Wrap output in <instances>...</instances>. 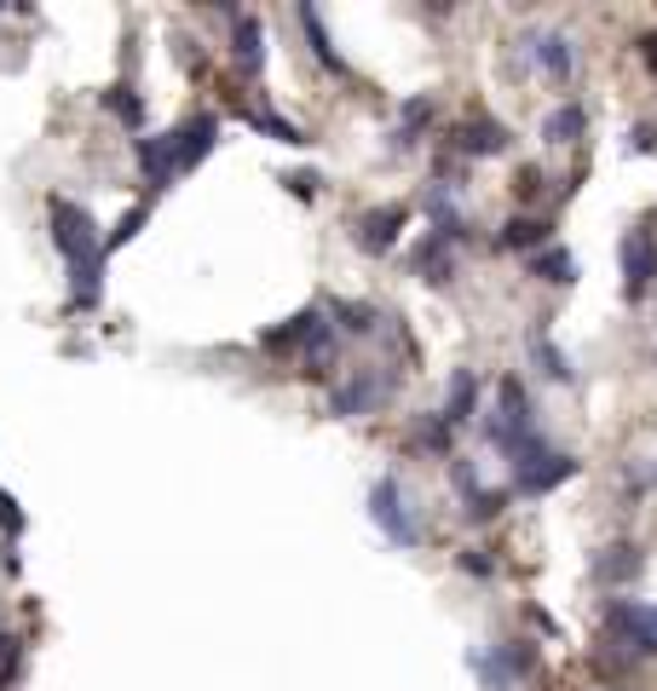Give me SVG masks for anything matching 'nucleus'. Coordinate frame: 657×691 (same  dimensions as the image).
I'll return each instance as SVG.
<instances>
[{"label": "nucleus", "instance_id": "f257e3e1", "mask_svg": "<svg viewBox=\"0 0 657 691\" xmlns=\"http://www.w3.org/2000/svg\"><path fill=\"white\" fill-rule=\"evenodd\" d=\"M46 214H53V242L69 260V305L75 312H93V305L105 300V237H98V225L82 202L53 196Z\"/></svg>", "mask_w": 657, "mask_h": 691}, {"label": "nucleus", "instance_id": "f03ea898", "mask_svg": "<svg viewBox=\"0 0 657 691\" xmlns=\"http://www.w3.org/2000/svg\"><path fill=\"white\" fill-rule=\"evenodd\" d=\"M467 669L478 674L485 691H514L519 680L537 674V646L530 639H496V646L467 651Z\"/></svg>", "mask_w": 657, "mask_h": 691}, {"label": "nucleus", "instance_id": "7ed1b4c3", "mask_svg": "<svg viewBox=\"0 0 657 691\" xmlns=\"http://www.w3.org/2000/svg\"><path fill=\"white\" fill-rule=\"evenodd\" d=\"M600 623H605V634H612L617 657H657V605L605 600L600 605Z\"/></svg>", "mask_w": 657, "mask_h": 691}, {"label": "nucleus", "instance_id": "20e7f679", "mask_svg": "<svg viewBox=\"0 0 657 691\" xmlns=\"http://www.w3.org/2000/svg\"><path fill=\"white\" fill-rule=\"evenodd\" d=\"M369 519L381 525V536H387V542H398V548H416V542H421V519H416L410 496H403L398 473L375 478V490H369Z\"/></svg>", "mask_w": 657, "mask_h": 691}, {"label": "nucleus", "instance_id": "39448f33", "mask_svg": "<svg viewBox=\"0 0 657 691\" xmlns=\"http://www.w3.org/2000/svg\"><path fill=\"white\" fill-rule=\"evenodd\" d=\"M392 398V375H381V364H369V369H352L335 392H328V415H341V421H358L369 415V409H381Z\"/></svg>", "mask_w": 657, "mask_h": 691}, {"label": "nucleus", "instance_id": "423d86ee", "mask_svg": "<svg viewBox=\"0 0 657 691\" xmlns=\"http://www.w3.org/2000/svg\"><path fill=\"white\" fill-rule=\"evenodd\" d=\"M519 58L537 64L548 82H571V75H577V46H571L560 30H530V35H519Z\"/></svg>", "mask_w": 657, "mask_h": 691}, {"label": "nucleus", "instance_id": "0eeeda50", "mask_svg": "<svg viewBox=\"0 0 657 691\" xmlns=\"http://www.w3.org/2000/svg\"><path fill=\"white\" fill-rule=\"evenodd\" d=\"M577 467H583V461H577V455L542 450V455H530V461H519V467H514V490H519V496H548L553 484L577 478Z\"/></svg>", "mask_w": 657, "mask_h": 691}, {"label": "nucleus", "instance_id": "6e6552de", "mask_svg": "<svg viewBox=\"0 0 657 691\" xmlns=\"http://www.w3.org/2000/svg\"><path fill=\"white\" fill-rule=\"evenodd\" d=\"M651 283H657V237H651L646 225H635L623 237V294L640 300Z\"/></svg>", "mask_w": 657, "mask_h": 691}, {"label": "nucleus", "instance_id": "1a4fd4ad", "mask_svg": "<svg viewBox=\"0 0 657 691\" xmlns=\"http://www.w3.org/2000/svg\"><path fill=\"white\" fill-rule=\"evenodd\" d=\"M219 144V116H191L185 127H173V162H180V173H191L196 162H208Z\"/></svg>", "mask_w": 657, "mask_h": 691}, {"label": "nucleus", "instance_id": "9d476101", "mask_svg": "<svg viewBox=\"0 0 657 691\" xmlns=\"http://www.w3.org/2000/svg\"><path fill=\"white\" fill-rule=\"evenodd\" d=\"M139 173L150 191H168L173 179H180V162H173V133H150L139 139Z\"/></svg>", "mask_w": 657, "mask_h": 691}, {"label": "nucleus", "instance_id": "9b49d317", "mask_svg": "<svg viewBox=\"0 0 657 691\" xmlns=\"http://www.w3.org/2000/svg\"><path fill=\"white\" fill-rule=\"evenodd\" d=\"M416 271H421V283L450 289V283H456V242L439 237V230H427V242L416 253Z\"/></svg>", "mask_w": 657, "mask_h": 691}, {"label": "nucleus", "instance_id": "f8f14e48", "mask_svg": "<svg viewBox=\"0 0 657 691\" xmlns=\"http://www.w3.org/2000/svg\"><path fill=\"white\" fill-rule=\"evenodd\" d=\"M450 478H456V490H462V514H467L473 525H485V519H496V514H502V496L478 484V467L456 461V467H450Z\"/></svg>", "mask_w": 657, "mask_h": 691}, {"label": "nucleus", "instance_id": "ddd939ff", "mask_svg": "<svg viewBox=\"0 0 657 691\" xmlns=\"http://www.w3.org/2000/svg\"><path fill=\"white\" fill-rule=\"evenodd\" d=\"M317 323H323V312H317V305H306V312H294L289 323L266 328L260 346H266V352H306V341L317 335Z\"/></svg>", "mask_w": 657, "mask_h": 691}, {"label": "nucleus", "instance_id": "4468645a", "mask_svg": "<svg viewBox=\"0 0 657 691\" xmlns=\"http://www.w3.org/2000/svg\"><path fill=\"white\" fill-rule=\"evenodd\" d=\"M473 409H478V375L473 369H456L450 375V392H444V409H439V421L456 432V427H467L473 421Z\"/></svg>", "mask_w": 657, "mask_h": 691}, {"label": "nucleus", "instance_id": "2eb2a0df", "mask_svg": "<svg viewBox=\"0 0 657 691\" xmlns=\"http://www.w3.org/2000/svg\"><path fill=\"white\" fill-rule=\"evenodd\" d=\"M403 219H410L403 208H381V214H364V219H358V248H364V253H387V248L398 242Z\"/></svg>", "mask_w": 657, "mask_h": 691}, {"label": "nucleus", "instance_id": "dca6fc26", "mask_svg": "<svg viewBox=\"0 0 657 691\" xmlns=\"http://www.w3.org/2000/svg\"><path fill=\"white\" fill-rule=\"evenodd\" d=\"M237 69L248 75V82H260V69H266V30H260L255 12L237 18Z\"/></svg>", "mask_w": 657, "mask_h": 691}, {"label": "nucleus", "instance_id": "f3484780", "mask_svg": "<svg viewBox=\"0 0 657 691\" xmlns=\"http://www.w3.org/2000/svg\"><path fill=\"white\" fill-rule=\"evenodd\" d=\"M456 144H462V156H502V150H508V127L502 121H467Z\"/></svg>", "mask_w": 657, "mask_h": 691}, {"label": "nucleus", "instance_id": "a211bd4d", "mask_svg": "<svg viewBox=\"0 0 657 691\" xmlns=\"http://www.w3.org/2000/svg\"><path fill=\"white\" fill-rule=\"evenodd\" d=\"M530 277H542V283H553V289H571L577 283V260L566 248H542V253H530Z\"/></svg>", "mask_w": 657, "mask_h": 691}, {"label": "nucleus", "instance_id": "6ab92c4d", "mask_svg": "<svg viewBox=\"0 0 657 691\" xmlns=\"http://www.w3.org/2000/svg\"><path fill=\"white\" fill-rule=\"evenodd\" d=\"M98 105H105L121 127H144V98L128 87V82H116V87H105V93H98Z\"/></svg>", "mask_w": 657, "mask_h": 691}, {"label": "nucleus", "instance_id": "aec40b11", "mask_svg": "<svg viewBox=\"0 0 657 691\" xmlns=\"http://www.w3.org/2000/svg\"><path fill=\"white\" fill-rule=\"evenodd\" d=\"M583 127H589L583 105H560V110L542 121V139H548V144H577V139H583Z\"/></svg>", "mask_w": 657, "mask_h": 691}, {"label": "nucleus", "instance_id": "412c9836", "mask_svg": "<svg viewBox=\"0 0 657 691\" xmlns=\"http://www.w3.org/2000/svg\"><path fill=\"white\" fill-rule=\"evenodd\" d=\"M594 576H600V582H628V576H640V553L628 548V542L605 548V553L594 559Z\"/></svg>", "mask_w": 657, "mask_h": 691}, {"label": "nucleus", "instance_id": "4be33fe9", "mask_svg": "<svg viewBox=\"0 0 657 691\" xmlns=\"http://www.w3.org/2000/svg\"><path fill=\"white\" fill-rule=\"evenodd\" d=\"M294 18H300V30L312 35V53H317V64H323V69H335V75H346L341 53H335V46H328V35H323V18H317V7H300Z\"/></svg>", "mask_w": 657, "mask_h": 691}, {"label": "nucleus", "instance_id": "5701e85b", "mask_svg": "<svg viewBox=\"0 0 657 691\" xmlns=\"http://www.w3.org/2000/svg\"><path fill=\"white\" fill-rule=\"evenodd\" d=\"M502 248L537 253V248H548V225L542 219H508V225H502Z\"/></svg>", "mask_w": 657, "mask_h": 691}, {"label": "nucleus", "instance_id": "b1692460", "mask_svg": "<svg viewBox=\"0 0 657 691\" xmlns=\"http://www.w3.org/2000/svg\"><path fill=\"white\" fill-rule=\"evenodd\" d=\"M433 116V98H410L403 105V121H398V133H392V150H403V144H416V133H421V121Z\"/></svg>", "mask_w": 657, "mask_h": 691}, {"label": "nucleus", "instance_id": "393cba45", "mask_svg": "<svg viewBox=\"0 0 657 691\" xmlns=\"http://www.w3.org/2000/svg\"><path fill=\"white\" fill-rule=\"evenodd\" d=\"M248 127H260V133H266V139H277V144H306V133H300L294 121L266 116V110H248Z\"/></svg>", "mask_w": 657, "mask_h": 691}, {"label": "nucleus", "instance_id": "a878e982", "mask_svg": "<svg viewBox=\"0 0 657 691\" xmlns=\"http://www.w3.org/2000/svg\"><path fill=\"white\" fill-rule=\"evenodd\" d=\"M530 352H537L542 375H553V380H571V375H577V369H571V357H566L560 346H548V335H537V341H530Z\"/></svg>", "mask_w": 657, "mask_h": 691}, {"label": "nucleus", "instance_id": "bb28decb", "mask_svg": "<svg viewBox=\"0 0 657 691\" xmlns=\"http://www.w3.org/2000/svg\"><path fill=\"white\" fill-rule=\"evenodd\" d=\"M335 323L346 328V335H369V328H375V317L364 312V305H346V300L335 305Z\"/></svg>", "mask_w": 657, "mask_h": 691}, {"label": "nucleus", "instance_id": "cd10ccee", "mask_svg": "<svg viewBox=\"0 0 657 691\" xmlns=\"http://www.w3.org/2000/svg\"><path fill=\"white\" fill-rule=\"evenodd\" d=\"M416 444H427V450H439V455H444V450H450V427H444L439 415H433V421H421V427H416Z\"/></svg>", "mask_w": 657, "mask_h": 691}, {"label": "nucleus", "instance_id": "c85d7f7f", "mask_svg": "<svg viewBox=\"0 0 657 691\" xmlns=\"http://www.w3.org/2000/svg\"><path fill=\"white\" fill-rule=\"evenodd\" d=\"M139 230H144V208H133V214H121V225L110 230V242H105V253H110V248H121V242H133V237H139Z\"/></svg>", "mask_w": 657, "mask_h": 691}, {"label": "nucleus", "instance_id": "c756f323", "mask_svg": "<svg viewBox=\"0 0 657 691\" xmlns=\"http://www.w3.org/2000/svg\"><path fill=\"white\" fill-rule=\"evenodd\" d=\"M456 571H467V576H491L496 565L485 559V548H462V553H456Z\"/></svg>", "mask_w": 657, "mask_h": 691}, {"label": "nucleus", "instance_id": "7c9ffc66", "mask_svg": "<svg viewBox=\"0 0 657 691\" xmlns=\"http://www.w3.org/2000/svg\"><path fill=\"white\" fill-rule=\"evenodd\" d=\"M0 530H12V536L23 530V507H18L7 490H0Z\"/></svg>", "mask_w": 657, "mask_h": 691}, {"label": "nucleus", "instance_id": "2f4dec72", "mask_svg": "<svg viewBox=\"0 0 657 691\" xmlns=\"http://www.w3.org/2000/svg\"><path fill=\"white\" fill-rule=\"evenodd\" d=\"M12 669H18V639H0V685L12 680Z\"/></svg>", "mask_w": 657, "mask_h": 691}, {"label": "nucleus", "instance_id": "473e14b6", "mask_svg": "<svg viewBox=\"0 0 657 691\" xmlns=\"http://www.w3.org/2000/svg\"><path fill=\"white\" fill-rule=\"evenodd\" d=\"M628 150H640V156H646V150H657V133H651V127H635V133H628Z\"/></svg>", "mask_w": 657, "mask_h": 691}, {"label": "nucleus", "instance_id": "72a5a7b5", "mask_svg": "<svg viewBox=\"0 0 657 691\" xmlns=\"http://www.w3.org/2000/svg\"><path fill=\"white\" fill-rule=\"evenodd\" d=\"M289 185H294V196H300V202H312V191H317V179H312V173H294V179H289Z\"/></svg>", "mask_w": 657, "mask_h": 691}, {"label": "nucleus", "instance_id": "f704fd0d", "mask_svg": "<svg viewBox=\"0 0 657 691\" xmlns=\"http://www.w3.org/2000/svg\"><path fill=\"white\" fill-rule=\"evenodd\" d=\"M640 46H646V69H657V35H646Z\"/></svg>", "mask_w": 657, "mask_h": 691}]
</instances>
